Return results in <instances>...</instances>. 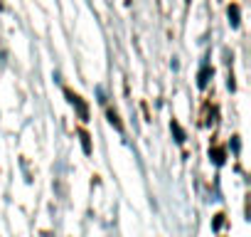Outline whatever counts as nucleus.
I'll return each instance as SVG.
<instances>
[{
  "label": "nucleus",
  "instance_id": "f257e3e1",
  "mask_svg": "<svg viewBox=\"0 0 251 237\" xmlns=\"http://www.w3.org/2000/svg\"><path fill=\"white\" fill-rule=\"evenodd\" d=\"M67 96H69V101H72V104H74V106L79 109V114H81V118H86V106L81 104V96H76V94H67Z\"/></svg>",
  "mask_w": 251,
  "mask_h": 237
},
{
  "label": "nucleus",
  "instance_id": "f03ea898",
  "mask_svg": "<svg viewBox=\"0 0 251 237\" xmlns=\"http://www.w3.org/2000/svg\"><path fill=\"white\" fill-rule=\"evenodd\" d=\"M229 23H231V28H239V8L236 5L229 8Z\"/></svg>",
  "mask_w": 251,
  "mask_h": 237
},
{
  "label": "nucleus",
  "instance_id": "7ed1b4c3",
  "mask_svg": "<svg viewBox=\"0 0 251 237\" xmlns=\"http://www.w3.org/2000/svg\"><path fill=\"white\" fill-rule=\"evenodd\" d=\"M207 77H209V69L204 67V69L200 72V87H204V84H207Z\"/></svg>",
  "mask_w": 251,
  "mask_h": 237
},
{
  "label": "nucleus",
  "instance_id": "20e7f679",
  "mask_svg": "<svg viewBox=\"0 0 251 237\" xmlns=\"http://www.w3.org/2000/svg\"><path fill=\"white\" fill-rule=\"evenodd\" d=\"M81 144H84V151L89 153L91 148H89V136H86V134H81Z\"/></svg>",
  "mask_w": 251,
  "mask_h": 237
}]
</instances>
